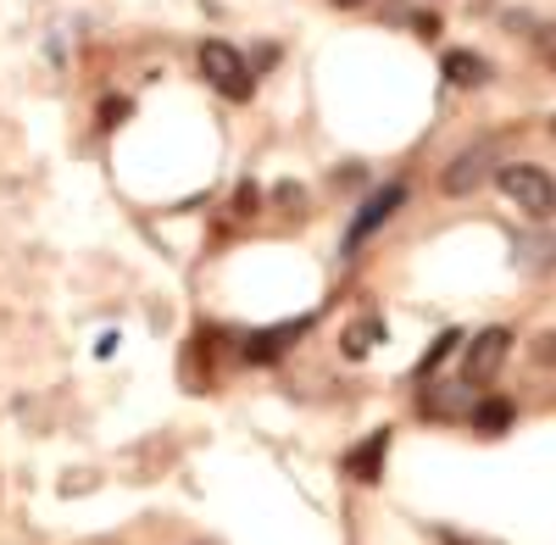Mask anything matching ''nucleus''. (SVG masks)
Instances as JSON below:
<instances>
[{
	"label": "nucleus",
	"instance_id": "f257e3e1",
	"mask_svg": "<svg viewBox=\"0 0 556 545\" xmlns=\"http://www.w3.org/2000/svg\"><path fill=\"white\" fill-rule=\"evenodd\" d=\"M501 190H506V201H513L523 217H534V223H545V217H556V178L551 173H540V167H501Z\"/></svg>",
	"mask_w": 556,
	"mask_h": 545
},
{
	"label": "nucleus",
	"instance_id": "f03ea898",
	"mask_svg": "<svg viewBox=\"0 0 556 545\" xmlns=\"http://www.w3.org/2000/svg\"><path fill=\"white\" fill-rule=\"evenodd\" d=\"M201 73L223 89L228 101H251V89H256V78H251L245 56H240L228 39H206V45H201Z\"/></svg>",
	"mask_w": 556,
	"mask_h": 545
},
{
	"label": "nucleus",
	"instance_id": "7ed1b4c3",
	"mask_svg": "<svg viewBox=\"0 0 556 545\" xmlns=\"http://www.w3.org/2000/svg\"><path fill=\"white\" fill-rule=\"evenodd\" d=\"M401 201H406V185H384V190H374L362 201V212H356V223H351V235H345V251H356L362 240H374L384 223L401 212Z\"/></svg>",
	"mask_w": 556,
	"mask_h": 545
},
{
	"label": "nucleus",
	"instance_id": "20e7f679",
	"mask_svg": "<svg viewBox=\"0 0 556 545\" xmlns=\"http://www.w3.org/2000/svg\"><path fill=\"white\" fill-rule=\"evenodd\" d=\"M490 167H495V151L490 145H473V151H462L445 173H440V190L445 195H473L484 178H490Z\"/></svg>",
	"mask_w": 556,
	"mask_h": 545
},
{
	"label": "nucleus",
	"instance_id": "39448f33",
	"mask_svg": "<svg viewBox=\"0 0 556 545\" xmlns=\"http://www.w3.org/2000/svg\"><path fill=\"white\" fill-rule=\"evenodd\" d=\"M506 351H513V334H506V329H484V334L468 345V362H462V379H468V384L495 379V368L506 362Z\"/></svg>",
	"mask_w": 556,
	"mask_h": 545
},
{
	"label": "nucleus",
	"instance_id": "423d86ee",
	"mask_svg": "<svg viewBox=\"0 0 556 545\" xmlns=\"http://www.w3.org/2000/svg\"><path fill=\"white\" fill-rule=\"evenodd\" d=\"M384 451H390V429L367 434L356 451H345V462H340V468H345L351 479H362V484H374V479L384 473Z\"/></svg>",
	"mask_w": 556,
	"mask_h": 545
},
{
	"label": "nucleus",
	"instance_id": "0eeeda50",
	"mask_svg": "<svg viewBox=\"0 0 556 545\" xmlns=\"http://www.w3.org/2000/svg\"><path fill=\"white\" fill-rule=\"evenodd\" d=\"M513 418H518V406L506 401V395H484L473 406V429L479 434H506V429H513Z\"/></svg>",
	"mask_w": 556,
	"mask_h": 545
},
{
	"label": "nucleus",
	"instance_id": "6e6552de",
	"mask_svg": "<svg viewBox=\"0 0 556 545\" xmlns=\"http://www.w3.org/2000/svg\"><path fill=\"white\" fill-rule=\"evenodd\" d=\"M445 78H451L456 89H473V84L490 78V62L473 56V51H451V56H445Z\"/></svg>",
	"mask_w": 556,
	"mask_h": 545
},
{
	"label": "nucleus",
	"instance_id": "1a4fd4ad",
	"mask_svg": "<svg viewBox=\"0 0 556 545\" xmlns=\"http://www.w3.org/2000/svg\"><path fill=\"white\" fill-rule=\"evenodd\" d=\"M301 329H306V317H301V324H278V329H262V334H251L245 356H251V362H273L278 351L290 345V334H301Z\"/></svg>",
	"mask_w": 556,
	"mask_h": 545
},
{
	"label": "nucleus",
	"instance_id": "9d476101",
	"mask_svg": "<svg viewBox=\"0 0 556 545\" xmlns=\"http://www.w3.org/2000/svg\"><path fill=\"white\" fill-rule=\"evenodd\" d=\"M456 340H462V334H456V329H445V334H440V340H434V345L424 351V362H417V373H434L440 362H445V356L456 351Z\"/></svg>",
	"mask_w": 556,
	"mask_h": 545
},
{
	"label": "nucleus",
	"instance_id": "9b49d317",
	"mask_svg": "<svg viewBox=\"0 0 556 545\" xmlns=\"http://www.w3.org/2000/svg\"><path fill=\"white\" fill-rule=\"evenodd\" d=\"M374 340H379V324H374V317H367V324H356V329H351V334H345L340 345H345V356H362V351L374 345Z\"/></svg>",
	"mask_w": 556,
	"mask_h": 545
},
{
	"label": "nucleus",
	"instance_id": "f8f14e48",
	"mask_svg": "<svg viewBox=\"0 0 556 545\" xmlns=\"http://www.w3.org/2000/svg\"><path fill=\"white\" fill-rule=\"evenodd\" d=\"M534 362H545V368H556V329L534 340Z\"/></svg>",
	"mask_w": 556,
	"mask_h": 545
},
{
	"label": "nucleus",
	"instance_id": "ddd939ff",
	"mask_svg": "<svg viewBox=\"0 0 556 545\" xmlns=\"http://www.w3.org/2000/svg\"><path fill=\"white\" fill-rule=\"evenodd\" d=\"M540 39H545V56H551V67H556V28H540Z\"/></svg>",
	"mask_w": 556,
	"mask_h": 545
},
{
	"label": "nucleus",
	"instance_id": "4468645a",
	"mask_svg": "<svg viewBox=\"0 0 556 545\" xmlns=\"http://www.w3.org/2000/svg\"><path fill=\"white\" fill-rule=\"evenodd\" d=\"M445 545H468V540H456V534H445Z\"/></svg>",
	"mask_w": 556,
	"mask_h": 545
}]
</instances>
